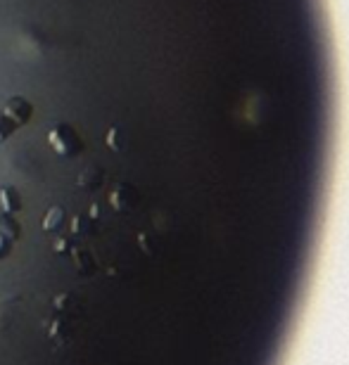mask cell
Masks as SVG:
<instances>
[{
  "instance_id": "13",
  "label": "cell",
  "mask_w": 349,
  "mask_h": 365,
  "mask_svg": "<svg viewBox=\"0 0 349 365\" xmlns=\"http://www.w3.org/2000/svg\"><path fill=\"white\" fill-rule=\"evenodd\" d=\"M53 250H55L57 254H71V252H74V240H69V237L55 240V242H53Z\"/></svg>"
},
{
  "instance_id": "5",
  "label": "cell",
  "mask_w": 349,
  "mask_h": 365,
  "mask_svg": "<svg viewBox=\"0 0 349 365\" xmlns=\"http://www.w3.org/2000/svg\"><path fill=\"white\" fill-rule=\"evenodd\" d=\"M0 207H3L5 214H19L21 207H24V202H21V195L17 192L14 187L10 185H5V187H0Z\"/></svg>"
},
{
  "instance_id": "12",
  "label": "cell",
  "mask_w": 349,
  "mask_h": 365,
  "mask_svg": "<svg viewBox=\"0 0 349 365\" xmlns=\"http://www.w3.org/2000/svg\"><path fill=\"white\" fill-rule=\"evenodd\" d=\"M14 130H17V126H14V123L7 119V116L0 112V145H3L7 138H10Z\"/></svg>"
},
{
  "instance_id": "9",
  "label": "cell",
  "mask_w": 349,
  "mask_h": 365,
  "mask_svg": "<svg viewBox=\"0 0 349 365\" xmlns=\"http://www.w3.org/2000/svg\"><path fill=\"white\" fill-rule=\"evenodd\" d=\"M71 257H74V264L79 268V273L84 275H91L93 271H96V261H93V254L86 252V250H74L71 252Z\"/></svg>"
},
{
  "instance_id": "8",
  "label": "cell",
  "mask_w": 349,
  "mask_h": 365,
  "mask_svg": "<svg viewBox=\"0 0 349 365\" xmlns=\"http://www.w3.org/2000/svg\"><path fill=\"white\" fill-rule=\"evenodd\" d=\"M64 216H67V214H64L62 207H50L46 218H43V230H46V232H57V230L62 228Z\"/></svg>"
},
{
  "instance_id": "7",
  "label": "cell",
  "mask_w": 349,
  "mask_h": 365,
  "mask_svg": "<svg viewBox=\"0 0 349 365\" xmlns=\"http://www.w3.org/2000/svg\"><path fill=\"white\" fill-rule=\"evenodd\" d=\"M71 232L79 237H91L98 232V221H93L91 216H76L71 221Z\"/></svg>"
},
{
  "instance_id": "6",
  "label": "cell",
  "mask_w": 349,
  "mask_h": 365,
  "mask_svg": "<svg viewBox=\"0 0 349 365\" xmlns=\"http://www.w3.org/2000/svg\"><path fill=\"white\" fill-rule=\"evenodd\" d=\"M0 235L7 237L10 242H14V240L21 237V225L14 216L5 214V211H0Z\"/></svg>"
},
{
  "instance_id": "2",
  "label": "cell",
  "mask_w": 349,
  "mask_h": 365,
  "mask_svg": "<svg viewBox=\"0 0 349 365\" xmlns=\"http://www.w3.org/2000/svg\"><path fill=\"white\" fill-rule=\"evenodd\" d=\"M7 119H10L14 126H26L29 119H31V114H34V105L29 102L26 98H21V95H12V98H7L5 100V105L3 109H0Z\"/></svg>"
},
{
  "instance_id": "10",
  "label": "cell",
  "mask_w": 349,
  "mask_h": 365,
  "mask_svg": "<svg viewBox=\"0 0 349 365\" xmlns=\"http://www.w3.org/2000/svg\"><path fill=\"white\" fill-rule=\"evenodd\" d=\"M107 148L112 152H121L126 148V133H123L121 126H112L110 133H107Z\"/></svg>"
},
{
  "instance_id": "1",
  "label": "cell",
  "mask_w": 349,
  "mask_h": 365,
  "mask_svg": "<svg viewBox=\"0 0 349 365\" xmlns=\"http://www.w3.org/2000/svg\"><path fill=\"white\" fill-rule=\"evenodd\" d=\"M48 145L53 148L55 155H60L64 159H71L84 152L81 135H79L74 126H69V123H57V126L48 133Z\"/></svg>"
},
{
  "instance_id": "3",
  "label": "cell",
  "mask_w": 349,
  "mask_h": 365,
  "mask_svg": "<svg viewBox=\"0 0 349 365\" xmlns=\"http://www.w3.org/2000/svg\"><path fill=\"white\" fill-rule=\"evenodd\" d=\"M138 200H141V195H138L131 185H126V182L116 185V187L112 190V192H110V204H112V209L121 211V214H128V211H133V209L138 207Z\"/></svg>"
},
{
  "instance_id": "4",
  "label": "cell",
  "mask_w": 349,
  "mask_h": 365,
  "mask_svg": "<svg viewBox=\"0 0 349 365\" xmlns=\"http://www.w3.org/2000/svg\"><path fill=\"white\" fill-rule=\"evenodd\" d=\"M103 182H105V171L100 169V166L91 164V166H86L81 173H79L76 187L79 190H86V192H93V190L103 187Z\"/></svg>"
},
{
  "instance_id": "14",
  "label": "cell",
  "mask_w": 349,
  "mask_h": 365,
  "mask_svg": "<svg viewBox=\"0 0 349 365\" xmlns=\"http://www.w3.org/2000/svg\"><path fill=\"white\" fill-rule=\"evenodd\" d=\"M10 250H12V242L7 237L0 235V259H5L7 254H10Z\"/></svg>"
},
{
  "instance_id": "11",
  "label": "cell",
  "mask_w": 349,
  "mask_h": 365,
  "mask_svg": "<svg viewBox=\"0 0 349 365\" xmlns=\"http://www.w3.org/2000/svg\"><path fill=\"white\" fill-rule=\"evenodd\" d=\"M46 327H48V334H50L53 339H60V337L64 339V337L69 334V327L62 323L60 316H57V318L53 320V323H46Z\"/></svg>"
}]
</instances>
